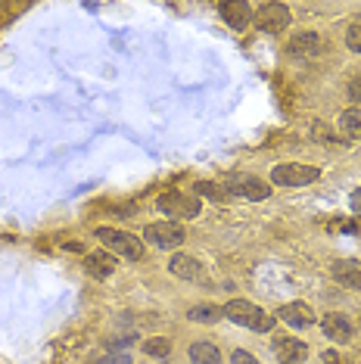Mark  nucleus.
I'll return each mask as SVG.
<instances>
[{"instance_id": "23", "label": "nucleus", "mask_w": 361, "mask_h": 364, "mask_svg": "<svg viewBox=\"0 0 361 364\" xmlns=\"http://www.w3.org/2000/svg\"><path fill=\"white\" fill-rule=\"evenodd\" d=\"M97 364H134L131 361V355L128 352H119V349H113V352H106V355H100Z\"/></svg>"}, {"instance_id": "5", "label": "nucleus", "mask_w": 361, "mask_h": 364, "mask_svg": "<svg viewBox=\"0 0 361 364\" xmlns=\"http://www.w3.org/2000/svg\"><path fill=\"white\" fill-rule=\"evenodd\" d=\"M224 187L231 190V196H243L249 203H262L271 196V187L265 181H258L256 175H231V181Z\"/></svg>"}, {"instance_id": "4", "label": "nucleus", "mask_w": 361, "mask_h": 364, "mask_svg": "<svg viewBox=\"0 0 361 364\" xmlns=\"http://www.w3.org/2000/svg\"><path fill=\"white\" fill-rule=\"evenodd\" d=\"M184 227L175 224V221H156V224L144 227V240L156 249H178L184 243Z\"/></svg>"}, {"instance_id": "8", "label": "nucleus", "mask_w": 361, "mask_h": 364, "mask_svg": "<svg viewBox=\"0 0 361 364\" xmlns=\"http://www.w3.org/2000/svg\"><path fill=\"white\" fill-rule=\"evenodd\" d=\"M287 50H290V57H296V59H311V57H318V53H324V38H321L318 31H299V35L290 38Z\"/></svg>"}, {"instance_id": "20", "label": "nucleus", "mask_w": 361, "mask_h": 364, "mask_svg": "<svg viewBox=\"0 0 361 364\" xmlns=\"http://www.w3.org/2000/svg\"><path fill=\"white\" fill-rule=\"evenodd\" d=\"M187 318L196 321V324H215L218 318H224V312L222 308H215V305H196L187 312Z\"/></svg>"}, {"instance_id": "11", "label": "nucleus", "mask_w": 361, "mask_h": 364, "mask_svg": "<svg viewBox=\"0 0 361 364\" xmlns=\"http://www.w3.org/2000/svg\"><path fill=\"white\" fill-rule=\"evenodd\" d=\"M115 268H119V258H115L113 252H106V249H97V252H91V256L84 258V271H88L91 277H97V280L113 277Z\"/></svg>"}, {"instance_id": "6", "label": "nucleus", "mask_w": 361, "mask_h": 364, "mask_svg": "<svg viewBox=\"0 0 361 364\" xmlns=\"http://www.w3.org/2000/svg\"><path fill=\"white\" fill-rule=\"evenodd\" d=\"M159 212L166 215H178V218H196L200 215V196H184V193H162L159 200Z\"/></svg>"}, {"instance_id": "14", "label": "nucleus", "mask_w": 361, "mask_h": 364, "mask_svg": "<svg viewBox=\"0 0 361 364\" xmlns=\"http://www.w3.org/2000/svg\"><path fill=\"white\" fill-rule=\"evenodd\" d=\"M218 13H222V19L234 31H243L249 22H253V6H249V4H222V6H218Z\"/></svg>"}, {"instance_id": "22", "label": "nucleus", "mask_w": 361, "mask_h": 364, "mask_svg": "<svg viewBox=\"0 0 361 364\" xmlns=\"http://www.w3.org/2000/svg\"><path fill=\"white\" fill-rule=\"evenodd\" d=\"M346 47L361 57V22H352V25L346 28Z\"/></svg>"}, {"instance_id": "27", "label": "nucleus", "mask_w": 361, "mask_h": 364, "mask_svg": "<svg viewBox=\"0 0 361 364\" xmlns=\"http://www.w3.org/2000/svg\"><path fill=\"white\" fill-rule=\"evenodd\" d=\"M321 358H324V364H343V358H340V355H336L333 349H327L324 355H321Z\"/></svg>"}, {"instance_id": "1", "label": "nucleus", "mask_w": 361, "mask_h": 364, "mask_svg": "<svg viewBox=\"0 0 361 364\" xmlns=\"http://www.w3.org/2000/svg\"><path fill=\"white\" fill-rule=\"evenodd\" d=\"M222 312H224L227 321L240 324V327H246V330H256V334H268V330L274 327L271 314H265L262 308L253 305V302H246V299H234V302H227Z\"/></svg>"}, {"instance_id": "15", "label": "nucleus", "mask_w": 361, "mask_h": 364, "mask_svg": "<svg viewBox=\"0 0 361 364\" xmlns=\"http://www.w3.org/2000/svg\"><path fill=\"white\" fill-rule=\"evenodd\" d=\"M168 271L175 274V277H180V280H200L202 277V265L196 262V258H190V256H171V262H168Z\"/></svg>"}, {"instance_id": "18", "label": "nucleus", "mask_w": 361, "mask_h": 364, "mask_svg": "<svg viewBox=\"0 0 361 364\" xmlns=\"http://www.w3.org/2000/svg\"><path fill=\"white\" fill-rule=\"evenodd\" d=\"M336 125L343 131V140H361V109H343Z\"/></svg>"}, {"instance_id": "13", "label": "nucleus", "mask_w": 361, "mask_h": 364, "mask_svg": "<svg viewBox=\"0 0 361 364\" xmlns=\"http://www.w3.org/2000/svg\"><path fill=\"white\" fill-rule=\"evenodd\" d=\"M331 274L340 287H349V290H361V265L352 262V258H336L331 265Z\"/></svg>"}, {"instance_id": "17", "label": "nucleus", "mask_w": 361, "mask_h": 364, "mask_svg": "<svg viewBox=\"0 0 361 364\" xmlns=\"http://www.w3.org/2000/svg\"><path fill=\"white\" fill-rule=\"evenodd\" d=\"M190 361H193V364H222V352H218L215 343H209V339H200V343L190 346Z\"/></svg>"}, {"instance_id": "9", "label": "nucleus", "mask_w": 361, "mask_h": 364, "mask_svg": "<svg viewBox=\"0 0 361 364\" xmlns=\"http://www.w3.org/2000/svg\"><path fill=\"white\" fill-rule=\"evenodd\" d=\"M271 352H274V358H277L280 364H296V361H302L305 355H309V346H305L302 339H296V336H277L271 343Z\"/></svg>"}, {"instance_id": "25", "label": "nucleus", "mask_w": 361, "mask_h": 364, "mask_svg": "<svg viewBox=\"0 0 361 364\" xmlns=\"http://www.w3.org/2000/svg\"><path fill=\"white\" fill-rule=\"evenodd\" d=\"M346 91H349V100H352V103H361V78H352Z\"/></svg>"}, {"instance_id": "7", "label": "nucleus", "mask_w": 361, "mask_h": 364, "mask_svg": "<svg viewBox=\"0 0 361 364\" xmlns=\"http://www.w3.org/2000/svg\"><path fill=\"white\" fill-rule=\"evenodd\" d=\"M256 19H258V28L265 31H284L290 22H293V16H290V6L287 4H262L256 10Z\"/></svg>"}, {"instance_id": "24", "label": "nucleus", "mask_w": 361, "mask_h": 364, "mask_svg": "<svg viewBox=\"0 0 361 364\" xmlns=\"http://www.w3.org/2000/svg\"><path fill=\"white\" fill-rule=\"evenodd\" d=\"M231 364H258V358L256 355H249V352H243V349H237V352H231Z\"/></svg>"}, {"instance_id": "12", "label": "nucleus", "mask_w": 361, "mask_h": 364, "mask_svg": "<svg viewBox=\"0 0 361 364\" xmlns=\"http://www.w3.org/2000/svg\"><path fill=\"white\" fill-rule=\"evenodd\" d=\"M280 321L290 324V327H296V330H305V327H311L318 318H315V308H311V305L290 302V305L280 308Z\"/></svg>"}, {"instance_id": "21", "label": "nucleus", "mask_w": 361, "mask_h": 364, "mask_svg": "<svg viewBox=\"0 0 361 364\" xmlns=\"http://www.w3.org/2000/svg\"><path fill=\"white\" fill-rule=\"evenodd\" d=\"M144 352L150 355V358H159L162 361V358H168V355H171V343H168L166 336H150L144 343Z\"/></svg>"}, {"instance_id": "3", "label": "nucleus", "mask_w": 361, "mask_h": 364, "mask_svg": "<svg viewBox=\"0 0 361 364\" xmlns=\"http://www.w3.org/2000/svg\"><path fill=\"white\" fill-rule=\"evenodd\" d=\"M318 178H321V169L302 165V162H280L271 169V184L277 187H305V184H315Z\"/></svg>"}, {"instance_id": "26", "label": "nucleus", "mask_w": 361, "mask_h": 364, "mask_svg": "<svg viewBox=\"0 0 361 364\" xmlns=\"http://www.w3.org/2000/svg\"><path fill=\"white\" fill-rule=\"evenodd\" d=\"M349 205H352V212H358L361 215V187L352 190V196H349Z\"/></svg>"}, {"instance_id": "16", "label": "nucleus", "mask_w": 361, "mask_h": 364, "mask_svg": "<svg viewBox=\"0 0 361 364\" xmlns=\"http://www.w3.org/2000/svg\"><path fill=\"white\" fill-rule=\"evenodd\" d=\"M309 137L315 140V144H324V147H346V144H349V140H343L327 122H311Z\"/></svg>"}, {"instance_id": "2", "label": "nucleus", "mask_w": 361, "mask_h": 364, "mask_svg": "<svg viewBox=\"0 0 361 364\" xmlns=\"http://www.w3.org/2000/svg\"><path fill=\"white\" fill-rule=\"evenodd\" d=\"M97 240L106 246V252H113V256H122L128 258V262H137L140 256H144V240L134 237L131 231H119V227H97Z\"/></svg>"}, {"instance_id": "19", "label": "nucleus", "mask_w": 361, "mask_h": 364, "mask_svg": "<svg viewBox=\"0 0 361 364\" xmlns=\"http://www.w3.org/2000/svg\"><path fill=\"white\" fill-rule=\"evenodd\" d=\"M196 196H206L209 203H227L231 200V190H227L224 184H215V181H200V184L193 187Z\"/></svg>"}, {"instance_id": "10", "label": "nucleus", "mask_w": 361, "mask_h": 364, "mask_svg": "<svg viewBox=\"0 0 361 364\" xmlns=\"http://www.w3.org/2000/svg\"><path fill=\"white\" fill-rule=\"evenodd\" d=\"M321 330H324V336L333 339V343H349L352 339V318L343 312H327L324 318H321Z\"/></svg>"}]
</instances>
